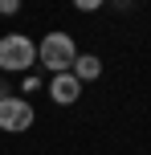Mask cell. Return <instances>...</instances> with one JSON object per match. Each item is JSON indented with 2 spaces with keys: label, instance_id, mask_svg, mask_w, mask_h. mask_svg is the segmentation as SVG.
<instances>
[{
  "label": "cell",
  "instance_id": "8",
  "mask_svg": "<svg viewBox=\"0 0 151 155\" xmlns=\"http://www.w3.org/2000/svg\"><path fill=\"white\" fill-rule=\"evenodd\" d=\"M4 98H8V86H4V82H0V102H4Z\"/></svg>",
  "mask_w": 151,
  "mask_h": 155
},
{
  "label": "cell",
  "instance_id": "6",
  "mask_svg": "<svg viewBox=\"0 0 151 155\" xmlns=\"http://www.w3.org/2000/svg\"><path fill=\"white\" fill-rule=\"evenodd\" d=\"M74 8H78V12H98L102 0H74Z\"/></svg>",
  "mask_w": 151,
  "mask_h": 155
},
{
  "label": "cell",
  "instance_id": "1",
  "mask_svg": "<svg viewBox=\"0 0 151 155\" xmlns=\"http://www.w3.org/2000/svg\"><path fill=\"white\" fill-rule=\"evenodd\" d=\"M74 57H78V45H74V37L65 29H53V33H45V37L37 41V61L45 65L49 74H65L74 65Z\"/></svg>",
  "mask_w": 151,
  "mask_h": 155
},
{
  "label": "cell",
  "instance_id": "3",
  "mask_svg": "<svg viewBox=\"0 0 151 155\" xmlns=\"http://www.w3.org/2000/svg\"><path fill=\"white\" fill-rule=\"evenodd\" d=\"M33 118H37V110H33L25 98H16V94H8V98L0 102V131L21 135V131H29V127H33Z\"/></svg>",
  "mask_w": 151,
  "mask_h": 155
},
{
  "label": "cell",
  "instance_id": "4",
  "mask_svg": "<svg viewBox=\"0 0 151 155\" xmlns=\"http://www.w3.org/2000/svg\"><path fill=\"white\" fill-rule=\"evenodd\" d=\"M45 90H49V98H53L57 106H74V102L82 98V82H78L70 70H65V74H53Z\"/></svg>",
  "mask_w": 151,
  "mask_h": 155
},
{
  "label": "cell",
  "instance_id": "7",
  "mask_svg": "<svg viewBox=\"0 0 151 155\" xmlns=\"http://www.w3.org/2000/svg\"><path fill=\"white\" fill-rule=\"evenodd\" d=\"M21 12V0H0V16H16Z\"/></svg>",
  "mask_w": 151,
  "mask_h": 155
},
{
  "label": "cell",
  "instance_id": "5",
  "mask_svg": "<svg viewBox=\"0 0 151 155\" xmlns=\"http://www.w3.org/2000/svg\"><path fill=\"white\" fill-rule=\"evenodd\" d=\"M70 74L78 78L82 86H86V82H98V78H102V57H94V53H78V57H74V65H70Z\"/></svg>",
  "mask_w": 151,
  "mask_h": 155
},
{
  "label": "cell",
  "instance_id": "2",
  "mask_svg": "<svg viewBox=\"0 0 151 155\" xmlns=\"http://www.w3.org/2000/svg\"><path fill=\"white\" fill-rule=\"evenodd\" d=\"M33 61H37V41H29L25 33H8V37H0V70L25 74Z\"/></svg>",
  "mask_w": 151,
  "mask_h": 155
}]
</instances>
